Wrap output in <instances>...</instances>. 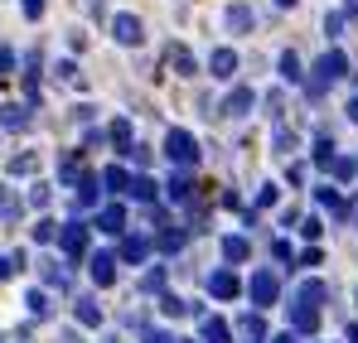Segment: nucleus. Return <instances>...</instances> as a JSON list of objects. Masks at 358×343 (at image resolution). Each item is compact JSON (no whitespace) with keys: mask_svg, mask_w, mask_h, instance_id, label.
I'll list each match as a JSON object with an SVG mask.
<instances>
[{"mask_svg":"<svg viewBox=\"0 0 358 343\" xmlns=\"http://www.w3.org/2000/svg\"><path fill=\"white\" fill-rule=\"evenodd\" d=\"M310 73H315V78L305 82V92H310V97H324V87H329V82H339V78L349 73V54H344V49H324V54L315 58V68H310Z\"/></svg>","mask_w":358,"mask_h":343,"instance_id":"1","label":"nucleus"},{"mask_svg":"<svg viewBox=\"0 0 358 343\" xmlns=\"http://www.w3.org/2000/svg\"><path fill=\"white\" fill-rule=\"evenodd\" d=\"M165 155H170V160H175L179 170H189V165H199V140H194V136H189V131H170V136H165Z\"/></svg>","mask_w":358,"mask_h":343,"instance_id":"2","label":"nucleus"},{"mask_svg":"<svg viewBox=\"0 0 358 343\" xmlns=\"http://www.w3.org/2000/svg\"><path fill=\"white\" fill-rule=\"evenodd\" d=\"M247 295H252V305H257V309H271V305H276V295H281L276 271H257V276H252V286H247Z\"/></svg>","mask_w":358,"mask_h":343,"instance_id":"3","label":"nucleus"},{"mask_svg":"<svg viewBox=\"0 0 358 343\" xmlns=\"http://www.w3.org/2000/svg\"><path fill=\"white\" fill-rule=\"evenodd\" d=\"M87 223H68V228L59 232V242H63V256H68V261H83V256H87Z\"/></svg>","mask_w":358,"mask_h":343,"instance_id":"4","label":"nucleus"},{"mask_svg":"<svg viewBox=\"0 0 358 343\" xmlns=\"http://www.w3.org/2000/svg\"><path fill=\"white\" fill-rule=\"evenodd\" d=\"M112 39L126 44V49H136V44L145 39V29H141V20H136V15H112Z\"/></svg>","mask_w":358,"mask_h":343,"instance_id":"5","label":"nucleus"},{"mask_svg":"<svg viewBox=\"0 0 358 343\" xmlns=\"http://www.w3.org/2000/svg\"><path fill=\"white\" fill-rule=\"evenodd\" d=\"M29 102H10V107H0V131H10V136H20V131H29Z\"/></svg>","mask_w":358,"mask_h":343,"instance_id":"6","label":"nucleus"},{"mask_svg":"<svg viewBox=\"0 0 358 343\" xmlns=\"http://www.w3.org/2000/svg\"><path fill=\"white\" fill-rule=\"evenodd\" d=\"M87 271H92V286H112L117 281V251H92Z\"/></svg>","mask_w":358,"mask_h":343,"instance_id":"7","label":"nucleus"},{"mask_svg":"<svg viewBox=\"0 0 358 343\" xmlns=\"http://www.w3.org/2000/svg\"><path fill=\"white\" fill-rule=\"evenodd\" d=\"M97 232H107V237H126V208H121V203L97 208Z\"/></svg>","mask_w":358,"mask_h":343,"instance_id":"8","label":"nucleus"},{"mask_svg":"<svg viewBox=\"0 0 358 343\" xmlns=\"http://www.w3.org/2000/svg\"><path fill=\"white\" fill-rule=\"evenodd\" d=\"M208 295H213V300H238L242 281L233 276V271H213V276H208Z\"/></svg>","mask_w":358,"mask_h":343,"instance_id":"9","label":"nucleus"},{"mask_svg":"<svg viewBox=\"0 0 358 343\" xmlns=\"http://www.w3.org/2000/svg\"><path fill=\"white\" fill-rule=\"evenodd\" d=\"M145 256H150V242L136 237V232H126V237H121V261H126V266H141Z\"/></svg>","mask_w":358,"mask_h":343,"instance_id":"10","label":"nucleus"},{"mask_svg":"<svg viewBox=\"0 0 358 343\" xmlns=\"http://www.w3.org/2000/svg\"><path fill=\"white\" fill-rule=\"evenodd\" d=\"M252 102H257L252 87H233V92L223 97V116H247V112H252Z\"/></svg>","mask_w":358,"mask_h":343,"instance_id":"11","label":"nucleus"},{"mask_svg":"<svg viewBox=\"0 0 358 343\" xmlns=\"http://www.w3.org/2000/svg\"><path fill=\"white\" fill-rule=\"evenodd\" d=\"M315 329H320V309L291 305V334H315Z\"/></svg>","mask_w":358,"mask_h":343,"instance_id":"12","label":"nucleus"},{"mask_svg":"<svg viewBox=\"0 0 358 343\" xmlns=\"http://www.w3.org/2000/svg\"><path fill=\"white\" fill-rule=\"evenodd\" d=\"M102 198V179L97 174H78V208H97Z\"/></svg>","mask_w":358,"mask_h":343,"instance_id":"13","label":"nucleus"},{"mask_svg":"<svg viewBox=\"0 0 358 343\" xmlns=\"http://www.w3.org/2000/svg\"><path fill=\"white\" fill-rule=\"evenodd\" d=\"M315 203H320V208H329L334 218H349V213H354V208H349V198H339V189H329V184H324V189H315Z\"/></svg>","mask_w":358,"mask_h":343,"instance_id":"14","label":"nucleus"},{"mask_svg":"<svg viewBox=\"0 0 358 343\" xmlns=\"http://www.w3.org/2000/svg\"><path fill=\"white\" fill-rule=\"evenodd\" d=\"M208 73H213V78H233V73H238V54H233V49H213V54H208Z\"/></svg>","mask_w":358,"mask_h":343,"instance_id":"15","label":"nucleus"},{"mask_svg":"<svg viewBox=\"0 0 358 343\" xmlns=\"http://www.w3.org/2000/svg\"><path fill=\"white\" fill-rule=\"evenodd\" d=\"M199 339H203V343H233V329H228V319L208 314V319H203V329H199Z\"/></svg>","mask_w":358,"mask_h":343,"instance_id":"16","label":"nucleus"},{"mask_svg":"<svg viewBox=\"0 0 358 343\" xmlns=\"http://www.w3.org/2000/svg\"><path fill=\"white\" fill-rule=\"evenodd\" d=\"M324 300H329V286H324V281H305V286L296 290V305H310V309H320Z\"/></svg>","mask_w":358,"mask_h":343,"instance_id":"17","label":"nucleus"},{"mask_svg":"<svg viewBox=\"0 0 358 343\" xmlns=\"http://www.w3.org/2000/svg\"><path fill=\"white\" fill-rule=\"evenodd\" d=\"M131 198H141V203H155V194H160V184L150 179V174H131V189H126Z\"/></svg>","mask_w":358,"mask_h":343,"instance_id":"18","label":"nucleus"},{"mask_svg":"<svg viewBox=\"0 0 358 343\" xmlns=\"http://www.w3.org/2000/svg\"><path fill=\"white\" fill-rule=\"evenodd\" d=\"M73 314H78V324H83V329H97V324H102V309H97V300H92V295H83V300L73 305Z\"/></svg>","mask_w":358,"mask_h":343,"instance_id":"19","label":"nucleus"},{"mask_svg":"<svg viewBox=\"0 0 358 343\" xmlns=\"http://www.w3.org/2000/svg\"><path fill=\"white\" fill-rule=\"evenodd\" d=\"M165 194H170L175 203H189V198H194V179H189V170H179L175 179L165 184Z\"/></svg>","mask_w":358,"mask_h":343,"instance_id":"20","label":"nucleus"},{"mask_svg":"<svg viewBox=\"0 0 358 343\" xmlns=\"http://www.w3.org/2000/svg\"><path fill=\"white\" fill-rule=\"evenodd\" d=\"M252 24H257V15H252V5H233V10H228V29H233V34H247Z\"/></svg>","mask_w":358,"mask_h":343,"instance_id":"21","label":"nucleus"},{"mask_svg":"<svg viewBox=\"0 0 358 343\" xmlns=\"http://www.w3.org/2000/svg\"><path fill=\"white\" fill-rule=\"evenodd\" d=\"M20 213H24V203L10 189H0V223H20Z\"/></svg>","mask_w":358,"mask_h":343,"instance_id":"22","label":"nucleus"},{"mask_svg":"<svg viewBox=\"0 0 358 343\" xmlns=\"http://www.w3.org/2000/svg\"><path fill=\"white\" fill-rule=\"evenodd\" d=\"M223 256H228V261H247V256H252V242H247V237H223Z\"/></svg>","mask_w":358,"mask_h":343,"instance_id":"23","label":"nucleus"},{"mask_svg":"<svg viewBox=\"0 0 358 343\" xmlns=\"http://www.w3.org/2000/svg\"><path fill=\"white\" fill-rule=\"evenodd\" d=\"M112 145H117V155H126V150H131V121H126V116H117V121H112Z\"/></svg>","mask_w":358,"mask_h":343,"instance_id":"24","label":"nucleus"},{"mask_svg":"<svg viewBox=\"0 0 358 343\" xmlns=\"http://www.w3.org/2000/svg\"><path fill=\"white\" fill-rule=\"evenodd\" d=\"M102 189H112V194H126V189H131V174L121 170V165H112V170L102 174Z\"/></svg>","mask_w":358,"mask_h":343,"instance_id":"25","label":"nucleus"},{"mask_svg":"<svg viewBox=\"0 0 358 343\" xmlns=\"http://www.w3.org/2000/svg\"><path fill=\"white\" fill-rule=\"evenodd\" d=\"M184 237H189L184 228H175V223H165V228H160V251H179V247H184Z\"/></svg>","mask_w":358,"mask_h":343,"instance_id":"26","label":"nucleus"},{"mask_svg":"<svg viewBox=\"0 0 358 343\" xmlns=\"http://www.w3.org/2000/svg\"><path fill=\"white\" fill-rule=\"evenodd\" d=\"M189 309H194V305H189V300H179V295H170V290L160 295V314H170V319H179V314H189Z\"/></svg>","mask_w":358,"mask_h":343,"instance_id":"27","label":"nucleus"},{"mask_svg":"<svg viewBox=\"0 0 358 343\" xmlns=\"http://www.w3.org/2000/svg\"><path fill=\"white\" fill-rule=\"evenodd\" d=\"M5 170H10V174H34V170H39V155H34V150H24V155H15Z\"/></svg>","mask_w":358,"mask_h":343,"instance_id":"28","label":"nucleus"},{"mask_svg":"<svg viewBox=\"0 0 358 343\" xmlns=\"http://www.w3.org/2000/svg\"><path fill=\"white\" fill-rule=\"evenodd\" d=\"M334 160H339V155H334V140H329V136H320V140H315V165H324V170H329Z\"/></svg>","mask_w":358,"mask_h":343,"instance_id":"29","label":"nucleus"},{"mask_svg":"<svg viewBox=\"0 0 358 343\" xmlns=\"http://www.w3.org/2000/svg\"><path fill=\"white\" fill-rule=\"evenodd\" d=\"M24 305H29V314H39V319H49V314H54V305H49V295H44V290H29V300H24Z\"/></svg>","mask_w":358,"mask_h":343,"instance_id":"30","label":"nucleus"},{"mask_svg":"<svg viewBox=\"0 0 358 343\" xmlns=\"http://www.w3.org/2000/svg\"><path fill=\"white\" fill-rule=\"evenodd\" d=\"M170 63H175L179 73H194V68H199V63H194V54H189L184 44H175V49H170Z\"/></svg>","mask_w":358,"mask_h":343,"instance_id":"31","label":"nucleus"},{"mask_svg":"<svg viewBox=\"0 0 358 343\" xmlns=\"http://www.w3.org/2000/svg\"><path fill=\"white\" fill-rule=\"evenodd\" d=\"M59 223H54V218H39V228H34V242H59Z\"/></svg>","mask_w":358,"mask_h":343,"instance_id":"32","label":"nucleus"},{"mask_svg":"<svg viewBox=\"0 0 358 343\" xmlns=\"http://www.w3.org/2000/svg\"><path fill=\"white\" fill-rule=\"evenodd\" d=\"M329 170H334V179H344V184H349V179L358 174V160H349V155H339V160H334Z\"/></svg>","mask_w":358,"mask_h":343,"instance_id":"33","label":"nucleus"},{"mask_svg":"<svg viewBox=\"0 0 358 343\" xmlns=\"http://www.w3.org/2000/svg\"><path fill=\"white\" fill-rule=\"evenodd\" d=\"M281 78H286V82H300V78H305V73H300V58H296V54H281Z\"/></svg>","mask_w":358,"mask_h":343,"instance_id":"34","label":"nucleus"},{"mask_svg":"<svg viewBox=\"0 0 358 343\" xmlns=\"http://www.w3.org/2000/svg\"><path fill=\"white\" fill-rule=\"evenodd\" d=\"M141 290H160V295H165V266L145 271V281H141Z\"/></svg>","mask_w":358,"mask_h":343,"instance_id":"35","label":"nucleus"},{"mask_svg":"<svg viewBox=\"0 0 358 343\" xmlns=\"http://www.w3.org/2000/svg\"><path fill=\"white\" fill-rule=\"evenodd\" d=\"M242 329H247V339H252V343H257L262 334H266V324H262V314H247V319H242Z\"/></svg>","mask_w":358,"mask_h":343,"instance_id":"36","label":"nucleus"},{"mask_svg":"<svg viewBox=\"0 0 358 343\" xmlns=\"http://www.w3.org/2000/svg\"><path fill=\"white\" fill-rule=\"evenodd\" d=\"M59 174H63V184H78V174H83V165H78V155H68Z\"/></svg>","mask_w":358,"mask_h":343,"instance_id":"37","label":"nucleus"},{"mask_svg":"<svg viewBox=\"0 0 358 343\" xmlns=\"http://www.w3.org/2000/svg\"><path fill=\"white\" fill-rule=\"evenodd\" d=\"M20 261H24V256H20V251H15V256H0V281H10V276H15V271H20Z\"/></svg>","mask_w":358,"mask_h":343,"instance_id":"38","label":"nucleus"},{"mask_svg":"<svg viewBox=\"0 0 358 343\" xmlns=\"http://www.w3.org/2000/svg\"><path fill=\"white\" fill-rule=\"evenodd\" d=\"M29 208H49V189H44V184L29 189Z\"/></svg>","mask_w":358,"mask_h":343,"instance_id":"39","label":"nucleus"},{"mask_svg":"<svg viewBox=\"0 0 358 343\" xmlns=\"http://www.w3.org/2000/svg\"><path fill=\"white\" fill-rule=\"evenodd\" d=\"M300 232H305L310 242H320V232H324V223H320V218H305V223H300Z\"/></svg>","mask_w":358,"mask_h":343,"instance_id":"40","label":"nucleus"},{"mask_svg":"<svg viewBox=\"0 0 358 343\" xmlns=\"http://www.w3.org/2000/svg\"><path fill=\"white\" fill-rule=\"evenodd\" d=\"M339 29H344V15H339V10H334V15H329V20H324V34H329V39H339Z\"/></svg>","mask_w":358,"mask_h":343,"instance_id":"41","label":"nucleus"},{"mask_svg":"<svg viewBox=\"0 0 358 343\" xmlns=\"http://www.w3.org/2000/svg\"><path fill=\"white\" fill-rule=\"evenodd\" d=\"M20 10H24V20H39L44 15V0H20Z\"/></svg>","mask_w":358,"mask_h":343,"instance_id":"42","label":"nucleus"},{"mask_svg":"<svg viewBox=\"0 0 358 343\" xmlns=\"http://www.w3.org/2000/svg\"><path fill=\"white\" fill-rule=\"evenodd\" d=\"M0 73H15V49L10 44H0Z\"/></svg>","mask_w":358,"mask_h":343,"instance_id":"43","label":"nucleus"},{"mask_svg":"<svg viewBox=\"0 0 358 343\" xmlns=\"http://www.w3.org/2000/svg\"><path fill=\"white\" fill-rule=\"evenodd\" d=\"M271 203H276V184H266V189L257 194V208H271Z\"/></svg>","mask_w":358,"mask_h":343,"instance_id":"44","label":"nucleus"},{"mask_svg":"<svg viewBox=\"0 0 358 343\" xmlns=\"http://www.w3.org/2000/svg\"><path fill=\"white\" fill-rule=\"evenodd\" d=\"M59 78L63 82H83V78H78V63H59Z\"/></svg>","mask_w":358,"mask_h":343,"instance_id":"45","label":"nucleus"},{"mask_svg":"<svg viewBox=\"0 0 358 343\" xmlns=\"http://www.w3.org/2000/svg\"><path fill=\"white\" fill-rule=\"evenodd\" d=\"M300 266H320V247H305L300 251Z\"/></svg>","mask_w":358,"mask_h":343,"instance_id":"46","label":"nucleus"},{"mask_svg":"<svg viewBox=\"0 0 358 343\" xmlns=\"http://www.w3.org/2000/svg\"><path fill=\"white\" fill-rule=\"evenodd\" d=\"M145 343H179L175 334H165V329H150V334H145Z\"/></svg>","mask_w":358,"mask_h":343,"instance_id":"47","label":"nucleus"},{"mask_svg":"<svg viewBox=\"0 0 358 343\" xmlns=\"http://www.w3.org/2000/svg\"><path fill=\"white\" fill-rule=\"evenodd\" d=\"M271 343H296V334H291V329H286V334H276V339Z\"/></svg>","mask_w":358,"mask_h":343,"instance_id":"48","label":"nucleus"},{"mask_svg":"<svg viewBox=\"0 0 358 343\" xmlns=\"http://www.w3.org/2000/svg\"><path fill=\"white\" fill-rule=\"evenodd\" d=\"M349 121H354V126H358V97H354V102H349Z\"/></svg>","mask_w":358,"mask_h":343,"instance_id":"49","label":"nucleus"},{"mask_svg":"<svg viewBox=\"0 0 358 343\" xmlns=\"http://www.w3.org/2000/svg\"><path fill=\"white\" fill-rule=\"evenodd\" d=\"M349 343H358V324H349Z\"/></svg>","mask_w":358,"mask_h":343,"instance_id":"50","label":"nucleus"},{"mask_svg":"<svg viewBox=\"0 0 358 343\" xmlns=\"http://www.w3.org/2000/svg\"><path fill=\"white\" fill-rule=\"evenodd\" d=\"M291 5H296V0H276V10H291Z\"/></svg>","mask_w":358,"mask_h":343,"instance_id":"51","label":"nucleus"},{"mask_svg":"<svg viewBox=\"0 0 358 343\" xmlns=\"http://www.w3.org/2000/svg\"><path fill=\"white\" fill-rule=\"evenodd\" d=\"M354 218H358V213H354Z\"/></svg>","mask_w":358,"mask_h":343,"instance_id":"52","label":"nucleus"}]
</instances>
